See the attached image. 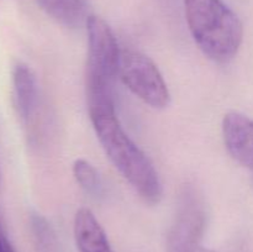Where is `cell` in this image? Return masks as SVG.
<instances>
[{
  "label": "cell",
  "mask_w": 253,
  "mask_h": 252,
  "mask_svg": "<svg viewBox=\"0 0 253 252\" xmlns=\"http://www.w3.org/2000/svg\"><path fill=\"white\" fill-rule=\"evenodd\" d=\"M101 147L114 167L148 204H158L162 184L150 158L128 137L116 115L115 105L89 110Z\"/></svg>",
  "instance_id": "6da1fadb"
},
{
  "label": "cell",
  "mask_w": 253,
  "mask_h": 252,
  "mask_svg": "<svg viewBox=\"0 0 253 252\" xmlns=\"http://www.w3.org/2000/svg\"><path fill=\"white\" fill-rule=\"evenodd\" d=\"M188 27L200 51L217 63L231 61L244 40V26L222 0H184Z\"/></svg>",
  "instance_id": "7a4b0ae2"
},
{
  "label": "cell",
  "mask_w": 253,
  "mask_h": 252,
  "mask_svg": "<svg viewBox=\"0 0 253 252\" xmlns=\"http://www.w3.org/2000/svg\"><path fill=\"white\" fill-rule=\"evenodd\" d=\"M88 61H86V101L88 109L115 105L113 86L118 77L121 51L105 20L90 15L86 20Z\"/></svg>",
  "instance_id": "3957f363"
},
{
  "label": "cell",
  "mask_w": 253,
  "mask_h": 252,
  "mask_svg": "<svg viewBox=\"0 0 253 252\" xmlns=\"http://www.w3.org/2000/svg\"><path fill=\"white\" fill-rule=\"evenodd\" d=\"M118 76L124 85L151 108L163 109L170 101L167 83L152 59L135 49H123Z\"/></svg>",
  "instance_id": "277c9868"
},
{
  "label": "cell",
  "mask_w": 253,
  "mask_h": 252,
  "mask_svg": "<svg viewBox=\"0 0 253 252\" xmlns=\"http://www.w3.org/2000/svg\"><path fill=\"white\" fill-rule=\"evenodd\" d=\"M222 138L232 158L253 174V119L230 111L222 119Z\"/></svg>",
  "instance_id": "5b68a950"
},
{
  "label": "cell",
  "mask_w": 253,
  "mask_h": 252,
  "mask_svg": "<svg viewBox=\"0 0 253 252\" xmlns=\"http://www.w3.org/2000/svg\"><path fill=\"white\" fill-rule=\"evenodd\" d=\"M73 231L79 252H114L103 226L88 208L76 212Z\"/></svg>",
  "instance_id": "8992f818"
},
{
  "label": "cell",
  "mask_w": 253,
  "mask_h": 252,
  "mask_svg": "<svg viewBox=\"0 0 253 252\" xmlns=\"http://www.w3.org/2000/svg\"><path fill=\"white\" fill-rule=\"evenodd\" d=\"M12 89L17 114L27 124L36 111L39 99L36 77L29 66L24 63L15 64L12 69Z\"/></svg>",
  "instance_id": "52a82bcc"
},
{
  "label": "cell",
  "mask_w": 253,
  "mask_h": 252,
  "mask_svg": "<svg viewBox=\"0 0 253 252\" xmlns=\"http://www.w3.org/2000/svg\"><path fill=\"white\" fill-rule=\"evenodd\" d=\"M47 15L67 27H79L86 24L85 5L83 0H37Z\"/></svg>",
  "instance_id": "ba28073f"
},
{
  "label": "cell",
  "mask_w": 253,
  "mask_h": 252,
  "mask_svg": "<svg viewBox=\"0 0 253 252\" xmlns=\"http://www.w3.org/2000/svg\"><path fill=\"white\" fill-rule=\"evenodd\" d=\"M203 232L170 229L167 234V252H215L203 245Z\"/></svg>",
  "instance_id": "9c48e42d"
},
{
  "label": "cell",
  "mask_w": 253,
  "mask_h": 252,
  "mask_svg": "<svg viewBox=\"0 0 253 252\" xmlns=\"http://www.w3.org/2000/svg\"><path fill=\"white\" fill-rule=\"evenodd\" d=\"M73 175L76 178L79 187L86 193V194L98 197L103 192L101 180L99 177L98 170L95 169L90 162L83 158H78L73 163Z\"/></svg>",
  "instance_id": "30bf717a"
},
{
  "label": "cell",
  "mask_w": 253,
  "mask_h": 252,
  "mask_svg": "<svg viewBox=\"0 0 253 252\" xmlns=\"http://www.w3.org/2000/svg\"><path fill=\"white\" fill-rule=\"evenodd\" d=\"M0 252H14L11 245L0 229Z\"/></svg>",
  "instance_id": "8fae6325"
}]
</instances>
